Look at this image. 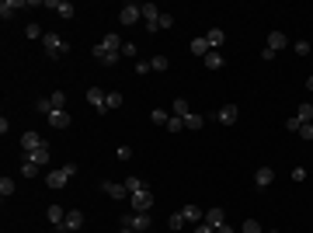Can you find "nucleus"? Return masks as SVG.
<instances>
[{
    "mask_svg": "<svg viewBox=\"0 0 313 233\" xmlns=\"http://www.w3.org/2000/svg\"><path fill=\"white\" fill-rule=\"evenodd\" d=\"M293 49H296V56H310V42H306V39L293 42Z\"/></svg>",
    "mask_w": 313,
    "mask_h": 233,
    "instance_id": "obj_41",
    "label": "nucleus"
},
{
    "mask_svg": "<svg viewBox=\"0 0 313 233\" xmlns=\"http://www.w3.org/2000/svg\"><path fill=\"white\" fill-rule=\"evenodd\" d=\"M39 171H42V167L35 164V160H28V157L21 160V174H24V177H39Z\"/></svg>",
    "mask_w": 313,
    "mask_h": 233,
    "instance_id": "obj_27",
    "label": "nucleus"
},
{
    "mask_svg": "<svg viewBox=\"0 0 313 233\" xmlns=\"http://www.w3.org/2000/svg\"><path fill=\"white\" fill-rule=\"evenodd\" d=\"M49 101H53V108H66V94H63V91H53Z\"/></svg>",
    "mask_w": 313,
    "mask_h": 233,
    "instance_id": "obj_40",
    "label": "nucleus"
},
{
    "mask_svg": "<svg viewBox=\"0 0 313 233\" xmlns=\"http://www.w3.org/2000/svg\"><path fill=\"white\" fill-rule=\"evenodd\" d=\"M18 192V185H14V177H0V195L4 198H11V195Z\"/></svg>",
    "mask_w": 313,
    "mask_h": 233,
    "instance_id": "obj_32",
    "label": "nucleus"
},
{
    "mask_svg": "<svg viewBox=\"0 0 313 233\" xmlns=\"http://www.w3.org/2000/svg\"><path fill=\"white\" fill-rule=\"evenodd\" d=\"M35 112H39V115H53V112H56V108H53V101H49V97H39V101H35Z\"/></svg>",
    "mask_w": 313,
    "mask_h": 233,
    "instance_id": "obj_33",
    "label": "nucleus"
},
{
    "mask_svg": "<svg viewBox=\"0 0 313 233\" xmlns=\"http://www.w3.org/2000/svg\"><path fill=\"white\" fill-rule=\"evenodd\" d=\"M24 4H28V0H4V4H0V18L11 21V18H14V11H18V7H24Z\"/></svg>",
    "mask_w": 313,
    "mask_h": 233,
    "instance_id": "obj_16",
    "label": "nucleus"
},
{
    "mask_svg": "<svg viewBox=\"0 0 313 233\" xmlns=\"http://www.w3.org/2000/svg\"><path fill=\"white\" fill-rule=\"evenodd\" d=\"M188 49H192V56H209V53H213V49H209V42H205V35H202V39H192V45H188Z\"/></svg>",
    "mask_w": 313,
    "mask_h": 233,
    "instance_id": "obj_22",
    "label": "nucleus"
},
{
    "mask_svg": "<svg viewBox=\"0 0 313 233\" xmlns=\"http://www.w3.org/2000/svg\"><path fill=\"white\" fill-rule=\"evenodd\" d=\"M202 63H205V70H223V63H226V59H223V53H209Z\"/></svg>",
    "mask_w": 313,
    "mask_h": 233,
    "instance_id": "obj_26",
    "label": "nucleus"
},
{
    "mask_svg": "<svg viewBox=\"0 0 313 233\" xmlns=\"http://www.w3.org/2000/svg\"><path fill=\"white\" fill-rule=\"evenodd\" d=\"M299 129H303V122H299V118H285V133H296V136H299Z\"/></svg>",
    "mask_w": 313,
    "mask_h": 233,
    "instance_id": "obj_42",
    "label": "nucleus"
},
{
    "mask_svg": "<svg viewBox=\"0 0 313 233\" xmlns=\"http://www.w3.org/2000/svg\"><path fill=\"white\" fill-rule=\"evenodd\" d=\"M293 181H296V185H303V181H306V167H293Z\"/></svg>",
    "mask_w": 313,
    "mask_h": 233,
    "instance_id": "obj_48",
    "label": "nucleus"
},
{
    "mask_svg": "<svg viewBox=\"0 0 313 233\" xmlns=\"http://www.w3.org/2000/svg\"><path fill=\"white\" fill-rule=\"evenodd\" d=\"M268 233H282V230H268Z\"/></svg>",
    "mask_w": 313,
    "mask_h": 233,
    "instance_id": "obj_53",
    "label": "nucleus"
},
{
    "mask_svg": "<svg viewBox=\"0 0 313 233\" xmlns=\"http://www.w3.org/2000/svg\"><path fill=\"white\" fill-rule=\"evenodd\" d=\"M150 122H153V125H167V122H171V112H164V108H153V112H150Z\"/></svg>",
    "mask_w": 313,
    "mask_h": 233,
    "instance_id": "obj_31",
    "label": "nucleus"
},
{
    "mask_svg": "<svg viewBox=\"0 0 313 233\" xmlns=\"http://www.w3.org/2000/svg\"><path fill=\"white\" fill-rule=\"evenodd\" d=\"M49 125H53V129H70V125H73V118H70L66 108H56V112L49 115Z\"/></svg>",
    "mask_w": 313,
    "mask_h": 233,
    "instance_id": "obj_11",
    "label": "nucleus"
},
{
    "mask_svg": "<svg viewBox=\"0 0 313 233\" xmlns=\"http://www.w3.org/2000/svg\"><path fill=\"white\" fill-rule=\"evenodd\" d=\"M181 213H185V219H188V223H195V226L205 219V213H202L198 205H181Z\"/></svg>",
    "mask_w": 313,
    "mask_h": 233,
    "instance_id": "obj_23",
    "label": "nucleus"
},
{
    "mask_svg": "<svg viewBox=\"0 0 313 233\" xmlns=\"http://www.w3.org/2000/svg\"><path fill=\"white\" fill-rule=\"evenodd\" d=\"M133 70H136L139 77H146V73H150V59H136V66H133Z\"/></svg>",
    "mask_w": 313,
    "mask_h": 233,
    "instance_id": "obj_45",
    "label": "nucleus"
},
{
    "mask_svg": "<svg viewBox=\"0 0 313 233\" xmlns=\"http://www.w3.org/2000/svg\"><path fill=\"white\" fill-rule=\"evenodd\" d=\"M195 233H216V226H209V223H198Z\"/></svg>",
    "mask_w": 313,
    "mask_h": 233,
    "instance_id": "obj_49",
    "label": "nucleus"
},
{
    "mask_svg": "<svg viewBox=\"0 0 313 233\" xmlns=\"http://www.w3.org/2000/svg\"><path fill=\"white\" fill-rule=\"evenodd\" d=\"M296 118H299V122H313V105L310 101H303V105L296 108Z\"/></svg>",
    "mask_w": 313,
    "mask_h": 233,
    "instance_id": "obj_30",
    "label": "nucleus"
},
{
    "mask_svg": "<svg viewBox=\"0 0 313 233\" xmlns=\"http://www.w3.org/2000/svg\"><path fill=\"white\" fill-rule=\"evenodd\" d=\"M202 125H205V118L198 115V112H192V115L185 118V129H202Z\"/></svg>",
    "mask_w": 313,
    "mask_h": 233,
    "instance_id": "obj_35",
    "label": "nucleus"
},
{
    "mask_svg": "<svg viewBox=\"0 0 313 233\" xmlns=\"http://www.w3.org/2000/svg\"><path fill=\"white\" fill-rule=\"evenodd\" d=\"M306 91H313V73H310V77H306Z\"/></svg>",
    "mask_w": 313,
    "mask_h": 233,
    "instance_id": "obj_51",
    "label": "nucleus"
},
{
    "mask_svg": "<svg viewBox=\"0 0 313 233\" xmlns=\"http://www.w3.org/2000/svg\"><path fill=\"white\" fill-rule=\"evenodd\" d=\"M63 233H80V230H63Z\"/></svg>",
    "mask_w": 313,
    "mask_h": 233,
    "instance_id": "obj_52",
    "label": "nucleus"
},
{
    "mask_svg": "<svg viewBox=\"0 0 313 233\" xmlns=\"http://www.w3.org/2000/svg\"><path fill=\"white\" fill-rule=\"evenodd\" d=\"M115 157H118V160H133V146H118Z\"/></svg>",
    "mask_w": 313,
    "mask_h": 233,
    "instance_id": "obj_47",
    "label": "nucleus"
},
{
    "mask_svg": "<svg viewBox=\"0 0 313 233\" xmlns=\"http://www.w3.org/2000/svg\"><path fill=\"white\" fill-rule=\"evenodd\" d=\"M125 188H129V195H133V192H139V188H146V181H143L139 174H129L125 177Z\"/></svg>",
    "mask_w": 313,
    "mask_h": 233,
    "instance_id": "obj_34",
    "label": "nucleus"
},
{
    "mask_svg": "<svg viewBox=\"0 0 313 233\" xmlns=\"http://www.w3.org/2000/svg\"><path fill=\"white\" fill-rule=\"evenodd\" d=\"M202 223H209V226H219V223H226V213L219 209V205H213V209H205V219Z\"/></svg>",
    "mask_w": 313,
    "mask_h": 233,
    "instance_id": "obj_20",
    "label": "nucleus"
},
{
    "mask_svg": "<svg viewBox=\"0 0 313 233\" xmlns=\"http://www.w3.org/2000/svg\"><path fill=\"white\" fill-rule=\"evenodd\" d=\"M42 49H45V56H49V59H59V56H66V53H70V42L63 39V35H56V32H45Z\"/></svg>",
    "mask_w": 313,
    "mask_h": 233,
    "instance_id": "obj_1",
    "label": "nucleus"
},
{
    "mask_svg": "<svg viewBox=\"0 0 313 233\" xmlns=\"http://www.w3.org/2000/svg\"><path fill=\"white\" fill-rule=\"evenodd\" d=\"M136 53H139V49L133 45V42H125V45H122V56H125V59H136Z\"/></svg>",
    "mask_w": 313,
    "mask_h": 233,
    "instance_id": "obj_46",
    "label": "nucleus"
},
{
    "mask_svg": "<svg viewBox=\"0 0 313 233\" xmlns=\"http://www.w3.org/2000/svg\"><path fill=\"white\" fill-rule=\"evenodd\" d=\"M24 35H28V39H45V32H42V28H39V24H35V21H32V24H28V28H24Z\"/></svg>",
    "mask_w": 313,
    "mask_h": 233,
    "instance_id": "obj_39",
    "label": "nucleus"
},
{
    "mask_svg": "<svg viewBox=\"0 0 313 233\" xmlns=\"http://www.w3.org/2000/svg\"><path fill=\"white\" fill-rule=\"evenodd\" d=\"M118 226H129V230H136V233H150L153 219H150V213H125L118 219Z\"/></svg>",
    "mask_w": 313,
    "mask_h": 233,
    "instance_id": "obj_3",
    "label": "nucleus"
},
{
    "mask_svg": "<svg viewBox=\"0 0 313 233\" xmlns=\"http://www.w3.org/2000/svg\"><path fill=\"white\" fill-rule=\"evenodd\" d=\"M156 28H160V32L174 28V14H167V11H164V14H160V21H156Z\"/></svg>",
    "mask_w": 313,
    "mask_h": 233,
    "instance_id": "obj_38",
    "label": "nucleus"
},
{
    "mask_svg": "<svg viewBox=\"0 0 313 233\" xmlns=\"http://www.w3.org/2000/svg\"><path fill=\"white\" fill-rule=\"evenodd\" d=\"M105 97H108V91H101V87H91V91H87V105H91L98 115H105Z\"/></svg>",
    "mask_w": 313,
    "mask_h": 233,
    "instance_id": "obj_9",
    "label": "nucleus"
},
{
    "mask_svg": "<svg viewBox=\"0 0 313 233\" xmlns=\"http://www.w3.org/2000/svg\"><path fill=\"white\" fill-rule=\"evenodd\" d=\"M139 18H143V4H122V7H118V24L129 28V24H136Z\"/></svg>",
    "mask_w": 313,
    "mask_h": 233,
    "instance_id": "obj_5",
    "label": "nucleus"
},
{
    "mask_svg": "<svg viewBox=\"0 0 313 233\" xmlns=\"http://www.w3.org/2000/svg\"><path fill=\"white\" fill-rule=\"evenodd\" d=\"M185 223H188V219H185V213H171V219H167V226H171V230H181Z\"/></svg>",
    "mask_w": 313,
    "mask_h": 233,
    "instance_id": "obj_37",
    "label": "nucleus"
},
{
    "mask_svg": "<svg viewBox=\"0 0 313 233\" xmlns=\"http://www.w3.org/2000/svg\"><path fill=\"white\" fill-rule=\"evenodd\" d=\"M101 192L112 195V198H118V202H122V198L129 202V188H125V181H105V185H101Z\"/></svg>",
    "mask_w": 313,
    "mask_h": 233,
    "instance_id": "obj_7",
    "label": "nucleus"
},
{
    "mask_svg": "<svg viewBox=\"0 0 313 233\" xmlns=\"http://www.w3.org/2000/svg\"><path fill=\"white\" fill-rule=\"evenodd\" d=\"M84 226V213L80 209H66V223H63V230H80Z\"/></svg>",
    "mask_w": 313,
    "mask_h": 233,
    "instance_id": "obj_15",
    "label": "nucleus"
},
{
    "mask_svg": "<svg viewBox=\"0 0 313 233\" xmlns=\"http://www.w3.org/2000/svg\"><path fill=\"white\" fill-rule=\"evenodd\" d=\"M53 11H56L59 18H73V14H77V7H73L70 0H56V7H53Z\"/></svg>",
    "mask_w": 313,
    "mask_h": 233,
    "instance_id": "obj_25",
    "label": "nucleus"
},
{
    "mask_svg": "<svg viewBox=\"0 0 313 233\" xmlns=\"http://www.w3.org/2000/svg\"><path fill=\"white\" fill-rule=\"evenodd\" d=\"M272 181H275V171H272V167H257V174H254V185H257V188H268Z\"/></svg>",
    "mask_w": 313,
    "mask_h": 233,
    "instance_id": "obj_18",
    "label": "nucleus"
},
{
    "mask_svg": "<svg viewBox=\"0 0 313 233\" xmlns=\"http://www.w3.org/2000/svg\"><path fill=\"white\" fill-rule=\"evenodd\" d=\"M49 157H53V146H49V143H45V146H39V150H35V153H28V160H35V164H39V167H45V164H49Z\"/></svg>",
    "mask_w": 313,
    "mask_h": 233,
    "instance_id": "obj_21",
    "label": "nucleus"
},
{
    "mask_svg": "<svg viewBox=\"0 0 313 233\" xmlns=\"http://www.w3.org/2000/svg\"><path fill=\"white\" fill-rule=\"evenodd\" d=\"M39 146H45V139H42L39 133H32V129H28V133H21V150H24V153H35Z\"/></svg>",
    "mask_w": 313,
    "mask_h": 233,
    "instance_id": "obj_8",
    "label": "nucleus"
},
{
    "mask_svg": "<svg viewBox=\"0 0 313 233\" xmlns=\"http://www.w3.org/2000/svg\"><path fill=\"white\" fill-rule=\"evenodd\" d=\"M164 129H167V133H181V129H185V118H177V115H171V122H167V125H164Z\"/></svg>",
    "mask_w": 313,
    "mask_h": 233,
    "instance_id": "obj_36",
    "label": "nucleus"
},
{
    "mask_svg": "<svg viewBox=\"0 0 313 233\" xmlns=\"http://www.w3.org/2000/svg\"><path fill=\"white\" fill-rule=\"evenodd\" d=\"M45 219H49L53 226H59V233H63V223H66V209H63V205H49V209H45Z\"/></svg>",
    "mask_w": 313,
    "mask_h": 233,
    "instance_id": "obj_14",
    "label": "nucleus"
},
{
    "mask_svg": "<svg viewBox=\"0 0 313 233\" xmlns=\"http://www.w3.org/2000/svg\"><path fill=\"white\" fill-rule=\"evenodd\" d=\"M216 233H233V226H230V223H219V226H216Z\"/></svg>",
    "mask_w": 313,
    "mask_h": 233,
    "instance_id": "obj_50",
    "label": "nucleus"
},
{
    "mask_svg": "<svg viewBox=\"0 0 313 233\" xmlns=\"http://www.w3.org/2000/svg\"><path fill=\"white\" fill-rule=\"evenodd\" d=\"M167 66H171V59L164 56V53H160V56H153V59H150V70H153V73H164Z\"/></svg>",
    "mask_w": 313,
    "mask_h": 233,
    "instance_id": "obj_29",
    "label": "nucleus"
},
{
    "mask_svg": "<svg viewBox=\"0 0 313 233\" xmlns=\"http://www.w3.org/2000/svg\"><path fill=\"white\" fill-rule=\"evenodd\" d=\"M240 233H261V226H257V219H244V226H240Z\"/></svg>",
    "mask_w": 313,
    "mask_h": 233,
    "instance_id": "obj_44",
    "label": "nucleus"
},
{
    "mask_svg": "<svg viewBox=\"0 0 313 233\" xmlns=\"http://www.w3.org/2000/svg\"><path fill=\"white\" fill-rule=\"evenodd\" d=\"M73 174H77V164H63V167H56V171L45 174V185H49V188H66Z\"/></svg>",
    "mask_w": 313,
    "mask_h": 233,
    "instance_id": "obj_2",
    "label": "nucleus"
},
{
    "mask_svg": "<svg viewBox=\"0 0 313 233\" xmlns=\"http://www.w3.org/2000/svg\"><path fill=\"white\" fill-rule=\"evenodd\" d=\"M91 56L98 59V63H105V66H115V63H118V56H122V53H108L105 45H94V49H91Z\"/></svg>",
    "mask_w": 313,
    "mask_h": 233,
    "instance_id": "obj_12",
    "label": "nucleus"
},
{
    "mask_svg": "<svg viewBox=\"0 0 313 233\" xmlns=\"http://www.w3.org/2000/svg\"><path fill=\"white\" fill-rule=\"evenodd\" d=\"M122 101H125V97L118 94V91H108V97H105V115L115 112V108H122Z\"/></svg>",
    "mask_w": 313,
    "mask_h": 233,
    "instance_id": "obj_24",
    "label": "nucleus"
},
{
    "mask_svg": "<svg viewBox=\"0 0 313 233\" xmlns=\"http://www.w3.org/2000/svg\"><path fill=\"white\" fill-rule=\"evenodd\" d=\"M285 32H268V42H265V45H268V49H272V53H278V49H285Z\"/></svg>",
    "mask_w": 313,
    "mask_h": 233,
    "instance_id": "obj_19",
    "label": "nucleus"
},
{
    "mask_svg": "<svg viewBox=\"0 0 313 233\" xmlns=\"http://www.w3.org/2000/svg\"><path fill=\"white\" fill-rule=\"evenodd\" d=\"M299 139L313 143V122H303V129H299Z\"/></svg>",
    "mask_w": 313,
    "mask_h": 233,
    "instance_id": "obj_43",
    "label": "nucleus"
},
{
    "mask_svg": "<svg viewBox=\"0 0 313 233\" xmlns=\"http://www.w3.org/2000/svg\"><path fill=\"white\" fill-rule=\"evenodd\" d=\"M205 42H209V49H213V53H219V49H223V42H226V32H223V28H209V32H205Z\"/></svg>",
    "mask_w": 313,
    "mask_h": 233,
    "instance_id": "obj_13",
    "label": "nucleus"
},
{
    "mask_svg": "<svg viewBox=\"0 0 313 233\" xmlns=\"http://www.w3.org/2000/svg\"><path fill=\"white\" fill-rule=\"evenodd\" d=\"M98 45H105L108 53H122V45H125V42H118V32H108V35H101Z\"/></svg>",
    "mask_w": 313,
    "mask_h": 233,
    "instance_id": "obj_17",
    "label": "nucleus"
},
{
    "mask_svg": "<svg viewBox=\"0 0 313 233\" xmlns=\"http://www.w3.org/2000/svg\"><path fill=\"white\" fill-rule=\"evenodd\" d=\"M150 205H153V192L150 188H139V192L129 195V209L133 213H150Z\"/></svg>",
    "mask_w": 313,
    "mask_h": 233,
    "instance_id": "obj_4",
    "label": "nucleus"
},
{
    "mask_svg": "<svg viewBox=\"0 0 313 233\" xmlns=\"http://www.w3.org/2000/svg\"><path fill=\"white\" fill-rule=\"evenodd\" d=\"M160 14H164V11H160L156 4H150V0L143 4V21H146V32H150V35H156V32H160V28H156V21H160Z\"/></svg>",
    "mask_w": 313,
    "mask_h": 233,
    "instance_id": "obj_6",
    "label": "nucleus"
},
{
    "mask_svg": "<svg viewBox=\"0 0 313 233\" xmlns=\"http://www.w3.org/2000/svg\"><path fill=\"white\" fill-rule=\"evenodd\" d=\"M171 115H177V118H188V115H192V105H188L185 97H177V101H174V112H171Z\"/></svg>",
    "mask_w": 313,
    "mask_h": 233,
    "instance_id": "obj_28",
    "label": "nucleus"
},
{
    "mask_svg": "<svg viewBox=\"0 0 313 233\" xmlns=\"http://www.w3.org/2000/svg\"><path fill=\"white\" fill-rule=\"evenodd\" d=\"M237 118H240V108H237V105H223V108L216 112V122H223V125H233Z\"/></svg>",
    "mask_w": 313,
    "mask_h": 233,
    "instance_id": "obj_10",
    "label": "nucleus"
}]
</instances>
